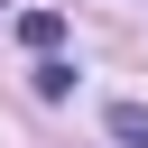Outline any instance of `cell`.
<instances>
[{"label": "cell", "instance_id": "6da1fadb", "mask_svg": "<svg viewBox=\"0 0 148 148\" xmlns=\"http://www.w3.org/2000/svg\"><path fill=\"white\" fill-rule=\"evenodd\" d=\"M18 46L28 56H56L65 46V9H18Z\"/></svg>", "mask_w": 148, "mask_h": 148}, {"label": "cell", "instance_id": "7a4b0ae2", "mask_svg": "<svg viewBox=\"0 0 148 148\" xmlns=\"http://www.w3.org/2000/svg\"><path fill=\"white\" fill-rule=\"evenodd\" d=\"M28 83H37L46 102H65V92H74V65H65V56H37V74H28Z\"/></svg>", "mask_w": 148, "mask_h": 148}, {"label": "cell", "instance_id": "3957f363", "mask_svg": "<svg viewBox=\"0 0 148 148\" xmlns=\"http://www.w3.org/2000/svg\"><path fill=\"white\" fill-rule=\"evenodd\" d=\"M111 139H130V148H148V102H111Z\"/></svg>", "mask_w": 148, "mask_h": 148}]
</instances>
